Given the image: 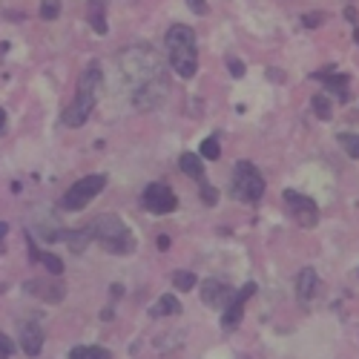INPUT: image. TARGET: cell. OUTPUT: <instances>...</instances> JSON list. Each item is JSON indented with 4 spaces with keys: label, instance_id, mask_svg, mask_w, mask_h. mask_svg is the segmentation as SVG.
I'll return each instance as SVG.
<instances>
[{
    "label": "cell",
    "instance_id": "8",
    "mask_svg": "<svg viewBox=\"0 0 359 359\" xmlns=\"http://www.w3.org/2000/svg\"><path fill=\"white\" fill-rule=\"evenodd\" d=\"M141 204H144V210H147V213H153V216H167V213H172L175 207H178V198H175V193H172L167 184L156 182V184H149V187L144 190Z\"/></svg>",
    "mask_w": 359,
    "mask_h": 359
},
{
    "label": "cell",
    "instance_id": "10",
    "mask_svg": "<svg viewBox=\"0 0 359 359\" xmlns=\"http://www.w3.org/2000/svg\"><path fill=\"white\" fill-rule=\"evenodd\" d=\"M23 293L38 296V299H43V302L57 305V302H64L67 287H64L61 276H52V279H32V282H26L23 285Z\"/></svg>",
    "mask_w": 359,
    "mask_h": 359
},
{
    "label": "cell",
    "instance_id": "14",
    "mask_svg": "<svg viewBox=\"0 0 359 359\" xmlns=\"http://www.w3.org/2000/svg\"><path fill=\"white\" fill-rule=\"evenodd\" d=\"M319 293V276L313 267H305V271H299V279H296V296L302 299V302H311V299Z\"/></svg>",
    "mask_w": 359,
    "mask_h": 359
},
{
    "label": "cell",
    "instance_id": "11",
    "mask_svg": "<svg viewBox=\"0 0 359 359\" xmlns=\"http://www.w3.org/2000/svg\"><path fill=\"white\" fill-rule=\"evenodd\" d=\"M230 299H233V287L224 282V279H207L204 285H201V302L207 305V308H227L230 305Z\"/></svg>",
    "mask_w": 359,
    "mask_h": 359
},
{
    "label": "cell",
    "instance_id": "5",
    "mask_svg": "<svg viewBox=\"0 0 359 359\" xmlns=\"http://www.w3.org/2000/svg\"><path fill=\"white\" fill-rule=\"evenodd\" d=\"M230 193L233 198L245 201V204H256L264 196V175L256 164L250 161H238L233 170V182H230Z\"/></svg>",
    "mask_w": 359,
    "mask_h": 359
},
{
    "label": "cell",
    "instance_id": "3",
    "mask_svg": "<svg viewBox=\"0 0 359 359\" xmlns=\"http://www.w3.org/2000/svg\"><path fill=\"white\" fill-rule=\"evenodd\" d=\"M101 86H104L101 67H98V64H89V67L81 72V78H78V89H75L72 104L64 109V124H67V127H83V124H86V118L93 115V109H95V104H98Z\"/></svg>",
    "mask_w": 359,
    "mask_h": 359
},
{
    "label": "cell",
    "instance_id": "17",
    "mask_svg": "<svg viewBox=\"0 0 359 359\" xmlns=\"http://www.w3.org/2000/svg\"><path fill=\"white\" fill-rule=\"evenodd\" d=\"M61 238L69 245V250H72V253H83V250H86V245L93 242V233H89V227H81V230H69V233H64Z\"/></svg>",
    "mask_w": 359,
    "mask_h": 359
},
{
    "label": "cell",
    "instance_id": "32",
    "mask_svg": "<svg viewBox=\"0 0 359 359\" xmlns=\"http://www.w3.org/2000/svg\"><path fill=\"white\" fill-rule=\"evenodd\" d=\"M170 248V238L167 236H158V250H167Z\"/></svg>",
    "mask_w": 359,
    "mask_h": 359
},
{
    "label": "cell",
    "instance_id": "9",
    "mask_svg": "<svg viewBox=\"0 0 359 359\" xmlns=\"http://www.w3.org/2000/svg\"><path fill=\"white\" fill-rule=\"evenodd\" d=\"M250 296H256V285L253 282H248L238 293H233L230 305L224 308V316H222V331H236L238 322L245 319V308L250 302Z\"/></svg>",
    "mask_w": 359,
    "mask_h": 359
},
{
    "label": "cell",
    "instance_id": "20",
    "mask_svg": "<svg viewBox=\"0 0 359 359\" xmlns=\"http://www.w3.org/2000/svg\"><path fill=\"white\" fill-rule=\"evenodd\" d=\"M201 158H207V161H219L222 158V147H219V138L216 135H210V138H204L201 141V153H198Z\"/></svg>",
    "mask_w": 359,
    "mask_h": 359
},
{
    "label": "cell",
    "instance_id": "28",
    "mask_svg": "<svg viewBox=\"0 0 359 359\" xmlns=\"http://www.w3.org/2000/svg\"><path fill=\"white\" fill-rule=\"evenodd\" d=\"M227 69L233 72V78H242L245 75V64L238 61V57H227Z\"/></svg>",
    "mask_w": 359,
    "mask_h": 359
},
{
    "label": "cell",
    "instance_id": "34",
    "mask_svg": "<svg viewBox=\"0 0 359 359\" xmlns=\"http://www.w3.org/2000/svg\"><path fill=\"white\" fill-rule=\"evenodd\" d=\"M353 38H356V41H359V29H356V32H353Z\"/></svg>",
    "mask_w": 359,
    "mask_h": 359
},
{
    "label": "cell",
    "instance_id": "19",
    "mask_svg": "<svg viewBox=\"0 0 359 359\" xmlns=\"http://www.w3.org/2000/svg\"><path fill=\"white\" fill-rule=\"evenodd\" d=\"M69 359H112V353L98 345H78L69 351Z\"/></svg>",
    "mask_w": 359,
    "mask_h": 359
},
{
    "label": "cell",
    "instance_id": "33",
    "mask_svg": "<svg viewBox=\"0 0 359 359\" xmlns=\"http://www.w3.org/2000/svg\"><path fill=\"white\" fill-rule=\"evenodd\" d=\"M4 127H6V112L0 109V133H4Z\"/></svg>",
    "mask_w": 359,
    "mask_h": 359
},
{
    "label": "cell",
    "instance_id": "6",
    "mask_svg": "<svg viewBox=\"0 0 359 359\" xmlns=\"http://www.w3.org/2000/svg\"><path fill=\"white\" fill-rule=\"evenodd\" d=\"M104 187H107V175H104V172L83 175V178H78V182L64 193L61 207H64V210H69V213H78V210H83V207L93 201Z\"/></svg>",
    "mask_w": 359,
    "mask_h": 359
},
{
    "label": "cell",
    "instance_id": "12",
    "mask_svg": "<svg viewBox=\"0 0 359 359\" xmlns=\"http://www.w3.org/2000/svg\"><path fill=\"white\" fill-rule=\"evenodd\" d=\"M20 348L29 356H38L43 351V331L38 322H23L20 325Z\"/></svg>",
    "mask_w": 359,
    "mask_h": 359
},
{
    "label": "cell",
    "instance_id": "27",
    "mask_svg": "<svg viewBox=\"0 0 359 359\" xmlns=\"http://www.w3.org/2000/svg\"><path fill=\"white\" fill-rule=\"evenodd\" d=\"M12 353H15V342L6 334H0V359H12Z\"/></svg>",
    "mask_w": 359,
    "mask_h": 359
},
{
    "label": "cell",
    "instance_id": "7",
    "mask_svg": "<svg viewBox=\"0 0 359 359\" xmlns=\"http://www.w3.org/2000/svg\"><path fill=\"white\" fill-rule=\"evenodd\" d=\"M285 201H287V210L293 213V219L299 222V227H316L319 224V207L313 198H308L305 193H299V190H285Z\"/></svg>",
    "mask_w": 359,
    "mask_h": 359
},
{
    "label": "cell",
    "instance_id": "4",
    "mask_svg": "<svg viewBox=\"0 0 359 359\" xmlns=\"http://www.w3.org/2000/svg\"><path fill=\"white\" fill-rule=\"evenodd\" d=\"M86 227H89V233H93V242H98L112 256H130L135 250V236L124 224V219H118L112 213H101Z\"/></svg>",
    "mask_w": 359,
    "mask_h": 359
},
{
    "label": "cell",
    "instance_id": "1",
    "mask_svg": "<svg viewBox=\"0 0 359 359\" xmlns=\"http://www.w3.org/2000/svg\"><path fill=\"white\" fill-rule=\"evenodd\" d=\"M121 69L133 86V104L138 109H156L167 98L170 78L164 72V64L156 49L138 43L121 52Z\"/></svg>",
    "mask_w": 359,
    "mask_h": 359
},
{
    "label": "cell",
    "instance_id": "25",
    "mask_svg": "<svg viewBox=\"0 0 359 359\" xmlns=\"http://www.w3.org/2000/svg\"><path fill=\"white\" fill-rule=\"evenodd\" d=\"M61 15V0H43L41 4V18L43 20H57Z\"/></svg>",
    "mask_w": 359,
    "mask_h": 359
},
{
    "label": "cell",
    "instance_id": "2",
    "mask_svg": "<svg viewBox=\"0 0 359 359\" xmlns=\"http://www.w3.org/2000/svg\"><path fill=\"white\" fill-rule=\"evenodd\" d=\"M167 55H170V67L178 78L190 81L198 72V43H196V32L193 26L184 23H175L170 26V32L164 38Z\"/></svg>",
    "mask_w": 359,
    "mask_h": 359
},
{
    "label": "cell",
    "instance_id": "29",
    "mask_svg": "<svg viewBox=\"0 0 359 359\" xmlns=\"http://www.w3.org/2000/svg\"><path fill=\"white\" fill-rule=\"evenodd\" d=\"M319 23H325V12H311V15H305V26H319Z\"/></svg>",
    "mask_w": 359,
    "mask_h": 359
},
{
    "label": "cell",
    "instance_id": "13",
    "mask_svg": "<svg viewBox=\"0 0 359 359\" xmlns=\"http://www.w3.org/2000/svg\"><path fill=\"white\" fill-rule=\"evenodd\" d=\"M316 78L331 89V93L339 98V101H348V75H342V72H337L334 67H327V69H322V72H316Z\"/></svg>",
    "mask_w": 359,
    "mask_h": 359
},
{
    "label": "cell",
    "instance_id": "22",
    "mask_svg": "<svg viewBox=\"0 0 359 359\" xmlns=\"http://www.w3.org/2000/svg\"><path fill=\"white\" fill-rule=\"evenodd\" d=\"M41 264L46 267L49 276H61V273H64V262L57 259L55 253H43V256H41Z\"/></svg>",
    "mask_w": 359,
    "mask_h": 359
},
{
    "label": "cell",
    "instance_id": "18",
    "mask_svg": "<svg viewBox=\"0 0 359 359\" xmlns=\"http://www.w3.org/2000/svg\"><path fill=\"white\" fill-rule=\"evenodd\" d=\"M175 313H182V302H178L175 296H161L158 302L149 308V316L158 319V316H175Z\"/></svg>",
    "mask_w": 359,
    "mask_h": 359
},
{
    "label": "cell",
    "instance_id": "23",
    "mask_svg": "<svg viewBox=\"0 0 359 359\" xmlns=\"http://www.w3.org/2000/svg\"><path fill=\"white\" fill-rule=\"evenodd\" d=\"M339 144L345 147V153H348L351 158H359V135H356V133H342V135H339Z\"/></svg>",
    "mask_w": 359,
    "mask_h": 359
},
{
    "label": "cell",
    "instance_id": "31",
    "mask_svg": "<svg viewBox=\"0 0 359 359\" xmlns=\"http://www.w3.org/2000/svg\"><path fill=\"white\" fill-rule=\"evenodd\" d=\"M6 233H9V224L0 222V253H4V245H6Z\"/></svg>",
    "mask_w": 359,
    "mask_h": 359
},
{
    "label": "cell",
    "instance_id": "30",
    "mask_svg": "<svg viewBox=\"0 0 359 359\" xmlns=\"http://www.w3.org/2000/svg\"><path fill=\"white\" fill-rule=\"evenodd\" d=\"M187 6H190L196 15H207V0H187Z\"/></svg>",
    "mask_w": 359,
    "mask_h": 359
},
{
    "label": "cell",
    "instance_id": "24",
    "mask_svg": "<svg viewBox=\"0 0 359 359\" xmlns=\"http://www.w3.org/2000/svg\"><path fill=\"white\" fill-rule=\"evenodd\" d=\"M172 285H175V290H190V287H196V273H190V271H175Z\"/></svg>",
    "mask_w": 359,
    "mask_h": 359
},
{
    "label": "cell",
    "instance_id": "16",
    "mask_svg": "<svg viewBox=\"0 0 359 359\" xmlns=\"http://www.w3.org/2000/svg\"><path fill=\"white\" fill-rule=\"evenodd\" d=\"M178 167H182L184 175L196 178V182H201V178H204V158L196 156V153H184L182 158H178Z\"/></svg>",
    "mask_w": 359,
    "mask_h": 359
},
{
    "label": "cell",
    "instance_id": "21",
    "mask_svg": "<svg viewBox=\"0 0 359 359\" xmlns=\"http://www.w3.org/2000/svg\"><path fill=\"white\" fill-rule=\"evenodd\" d=\"M311 107H313L316 118H322V121H331V115H334V112H331V101H327V98H325L322 93L311 98Z\"/></svg>",
    "mask_w": 359,
    "mask_h": 359
},
{
    "label": "cell",
    "instance_id": "15",
    "mask_svg": "<svg viewBox=\"0 0 359 359\" xmlns=\"http://www.w3.org/2000/svg\"><path fill=\"white\" fill-rule=\"evenodd\" d=\"M86 20L98 35H107V0H89L86 4Z\"/></svg>",
    "mask_w": 359,
    "mask_h": 359
},
{
    "label": "cell",
    "instance_id": "26",
    "mask_svg": "<svg viewBox=\"0 0 359 359\" xmlns=\"http://www.w3.org/2000/svg\"><path fill=\"white\" fill-rule=\"evenodd\" d=\"M201 201L207 204V207H216V201H219V190L213 187V184H207V182H201Z\"/></svg>",
    "mask_w": 359,
    "mask_h": 359
}]
</instances>
